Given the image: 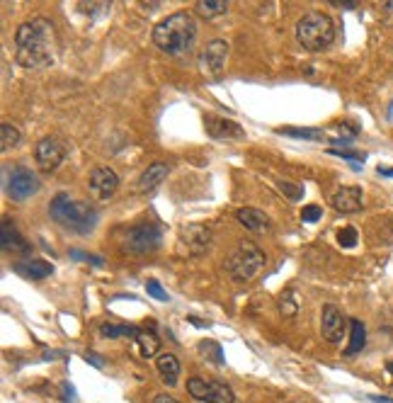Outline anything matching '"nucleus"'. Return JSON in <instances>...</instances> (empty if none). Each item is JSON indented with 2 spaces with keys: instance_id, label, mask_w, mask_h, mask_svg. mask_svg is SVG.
Masks as SVG:
<instances>
[{
  "instance_id": "obj_1",
  "label": "nucleus",
  "mask_w": 393,
  "mask_h": 403,
  "mask_svg": "<svg viewBox=\"0 0 393 403\" xmlns=\"http://www.w3.org/2000/svg\"><path fill=\"white\" fill-rule=\"evenodd\" d=\"M56 59V29L47 17H29L15 32V61L24 68H44Z\"/></svg>"
},
{
  "instance_id": "obj_2",
  "label": "nucleus",
  "mask_w": 393,
  "mask_h": 403,
  "mask_svg": "<svg viewBox=\"0 0 393 403\" xmlns=\"http://www.w3.org/2000/svg\"><path fill=\"white\" fill-rule=\"evenodd\" d=\"M151 39L161 51L170 56H185L190 54L197 42V22L195 15L187 10H177V13L168 15L165 20L153 27Z\"/></svg>"
},
{
  "instance_id": "obj_3",
  "label": "nucleus",
  "mask_w": 393,
  "mask_h": 403,
  "mask_svg": "<svg viewBox=\"0 0 393 403\" xmlns=\"http://www.w3.org/2000/svg\"><path fill=\"white\" fill-rule=\"evenodd\" d=\"M49 217L73 233H90L98 224V212L88 202L71 200V195H66V192H59L51 200Z\"/></svg>"
},
{
  "instance_id": "obj_4",
  "label": "nucleus",
  "mask_w": 393,
  "mask_h": 403,
  "mask_svg": "<svg viewBox=\"0 0 393 403\" xmlns=\"http://www.w3.org/2000/svg\"><path fill=\"white\" fill-rule=\"evenodd\" d=\"M296 39L306 51H325L335 39V22L330 15L311 10L296 22Z\"/></svg>"
},
{
  "instance_id": "obj_5",
  "label": "nucleus",
  "mask_w": 393,
  "mask_h": 403,
  "mask_svg": "<svg viewBox=\"0 0 393 403\" xmlns=\"http://www.w3.org/2000/svg\"><path fill=\"white\" fill-rule=\"evenodd\" d=\"M267 255L262 248L255 246L253 241H241L236 251L226 258V272L231 274L233 282H253L260 272H262Z\"/></svg>"
},
{
  "instance_id": "obj_6",
  "label": "nucleus",
  "mask_w": 393,
  "mask_h": 403,
  "mask_svg": "<svg viewBox=\"0 0 393 403\" xmlns=\"http://www.w3.org/2000/svg\"><path fill=\"white\" fill-rule=\"evenodd\" d=\"M161 248V228L156 224H136L121 236V251L126 255H148Z\"/></svg>"
},
{
  "instance_id": "obj_7",
  "label": "nucleus",
  "mask_w": 393,
  "mask_h": 403,
  "mask_svg": "<svg viewBox=\"0 0 393 403\" xmlns=\"http://www.w3.org/2000/svg\"><path fill=\"white\" fill-rule=\"evenodd\" d=\"M39 187H42V185H39V177L34 175L29 168L17 166V168H13V173H10L5 190H8V197L13 202H24V200H29L32 195H37Z\"/></svg>"
},
{
  "instance_id": "obj_8",
  "label": "nucleus",
  "mask_w": 393,
  "mask_h": 403,
  "mask_svg": "<svg viewBox=\"0 0 393 403\" xmlns=\"http://www.w3.org/2000/svg\"><path fill=\"white\" fill-rule=\"evenodd\" d=\"M66 158V144L56 136H44L34 146V163L42 173H54Z\"/></svg>"
},
{
  "instance_id": "obj_9",
  "label": "nucleus",
  "mask_w": 393,
  "mask_h": 403,
  "mask_svg": "<svg viewBox=\"0 0 393 403\" xmlns=\"http://www.w3.org/2000/svg\"><path fill=\"white\" fill-rule=\"evenodd\" d=\"M226 59H228V42L223 39H212L207 44V49L199 54V68L207 78H218L226 68Z\"/></svg>"
},
{
  "instance_id": "obj_10",
  "label": "nucleus",
  "mask_w": 393,
  "mask_h": 403,
  "mask_svg": "<svg viewBox=\"0 0 393 403\" xmlns=\"http://www.w3.org/2000/svg\"><path fill=\"white\" fill-rule=\"evenodd\" d=\"M88 190L98 202H107L110 197H114L117 190H119V177H117V173L112 170V168L100 166L90 173Z\"/></svg>"
},
{
  "instance_id": "obj_11",
  "label": "nucleus",
  "mask_w": 393,
  "mask_h": 403,
  "mask_svg": "<svg viewBox=\"0 0 393 403\" xmlns=\"http://www.w3.org/2000/svg\"><path fill=\"white\" fill-rule=\"evenodd\" d=\"M347 328V318L345 314L333 304H325L323 311H320V335H323L328 343L338 345L345 335Z\"/></svg>"
},
{
  "instance_id": "obj_12",
  "label": "nucleus",
  "mask_w": 393,
  "mask_h": 403,
  "mask_svg": "<svg viewBox=\"0 0 393 403\" xmlns=\"http://www.w3.org/2000/svg\"><path fill=\"white\" fill-rule=\"evenodd\" d=\"M204 129L212 139L216 141H241L246 139V131H243L241 124H236L233 119H226V117H216V115H207L204 117Z\"/></svg>"
},
{
  "instance_id": "obj_13",
  "label": "nucleus",
  "mask_w": 393,
  "mask_h": 403,
  "mask_svg": "<svg viewBox=\"0 0 393 403\" xmlns=\"http://www.w3.org/2000/svg\"><path fill=\"white\" fill-rule=\"evenodd\" d=\"M0 246H3V253H13V255H27L32 253V246L20 236L17 226L10 217H3V226H0Z\"/></svg>"
},
{
  "instance_id": "obj_14",
  "label": "nucleus",
  "mask_w": 393,
  "mask_h": 403,
  "mask_svg": "<svg viewBox=\"0 0 393 403\" xmlns=\"http://www.w3.org/2000/svg\"><path fill=\"white\" fill-rule=\"evenodd\" d=\"M330 204H333L335 212L340 214H355L364 207V200H362V190L359 187H340L333 197H330Z\"/></svg>"
},
{
  "instance_id": "obj_15",
  "label": "nucleus",
  "mask_w": 393,
  "mask_h": 403,
  "mask_svg": "<svg viewBox=\"0 0 393 403\" xmlns=\"http://www.w3.org/2000/svg\"><path fill=\"white\" fill-rule=\"evenodd\" d=\"M182 243H185L190 253L202 255L212 243V231L207 226H202V224H190V226L182 228Z\"/></svg>"
},
{
  "instance_id": "obj_16",
  "label": "nucleus",
  "mask_w": 393,
  "mask_h": 403,
  "mask_svg": "<svg viewBox=\"0 0 393 403\" xmlns=\"http://www.w3.org/2000/svg\"><path fill=\"white\" fill-rule=\"evenodd\" d=\"M168 173H170V166H168V163H151V166L141 173L139 182H136V190H139V192L156 190V187L168 177Z\"/></svg>"
},
{
  "instance_id": "obj_17",
  "label": "nucleus",
  "mask_w": 393,
  "mask_h": 403,
  "mask_svg": "<svg viewBox=\"0 0 393 403\" xmlns=\"http://www.w3.org/2000/svg\"><path fill=\"white\" fill-rule=\"evenodd\" d=\"M13 270L17 274L27 279H44L54 272V265L47 263V260H20V263H13Z\"/></svg>"
},
{
  "instance_id": "obj_18",
  "label": "nucleus",
  "mask_w": 393,
  "mask_h": 403,
  "mask_svg": "<svg viewBox=\"0 0 393 403\" xmlns=\"http://www.w3.org/2000/svg\"><path fill=\"white\" fill-rule=\"evenodd\" d=\"M236 219L241 226L248 228V231H267L269 228V217L255 207H241L236 212Z\"/></svg>"
},
{
  "instance_id": "obj_19",
  "label": "nucleus",
  "mask_w": 393,
  "mask_h": 403,
  "mask_svg": "<svg viewBox=\"0 0 393 403\" xmlns=\"http://www.w3.org/2000/svg\"><path fill=\"white\" fill-rule=\"evenodd\" d=\"M156 369H158V374H161L163 384H168V386L177 384V376H180V362H177L175 355H170V353L158 355Z\"/></svg>"
},
{
  "instance_id": "obj_20",
  "label": "nucleus",
  "mask_w": 393,
  "mask_h": 403,
  "mask_svg": "<svg viewBox=\"0 0 393 403\" xmlns=\"http://www.w3.org/2000/svg\"><path fill=\"white\" fill-rule=\"evenodd\" d=\"M366 345V328L359 318H350V343L345 348V357H355Z\"/></svg>"
},
{
  "instance_id": "obj_21",
  "label": "nucleus",
  "mask_w": 393,
  "mask_h": 403,
  "mask_svg": "<svg viewBox=\"0 0 393 403\" xmlns=\"http://www.w3.org/2000/svg\"><path fill=\"white\" fill-rule=\"evenodd\" d=\"M134 343H136V353L144 357V360L156 357L158 350H161V340H158V335L151 333V330H139V335L134 338Z\"/></svg>"
},
{
  "instance_id": "obj_22",
  "label": "nucleus",
  "mask_w": 393,
  "mask_h": 403,
  "mask_svg": "<svg viewBox=\"0 0 393 403\" xmlns=\"http://www.w3.org/2000/svg\"><path fill=\"white\" fill-rule=\"evenodd\" d=\"M236 396H233L231 386L221 379H212L209 381V401L207 403H233Z\"/></svg>"
},
{
  "instance_id": "obj_23",
  "label": "nucleus",
  "mask_w": 393,
  "mask_h": 403,
  "mask_svg": "<svg viewBox=\"0 0 393 403\" xmlns=\"http://www.w3.org/2000/svg\"><path fill=\"white\" fill-rule=\"evenodd\" d=\"M195 13L204 20H212V17H218V15H226L228 3L226 0H199Z\"/></svg>"
},
{
  "instance_id": "obj_24",
  "label": "nucleus",
  "mask_w": 393,
  "mask_h": 403,
  "mask_svg": "<svg viewBox=\"0 0 393 403\" xmlns=\"http://www.w3.org/2000/svg\"><path fill=\"white\" fill-rule=\"evenodd\" d=\"M20 141H22V134H20L17 126L10 124V122H3V126H0V149L10 151L15 146H20Z\"/></svg>"
},
{
  "instance_id": "obj_25",
  "label": "nucleus",
  "mask_w": 393,
  "mask_h": 403,
  "mask_svg": "<svg viewBox=\"0 0 393 403\" xmlns=\"http://www.w3.org/2000/svg\"><path fill=\"white\" fill-rule=\"evenodd\" d=\"M100 335L102 338H136L139 330L134 325H117V323H102L100 325Z\"/></svg>"
},
{
  "instance_id": "obj_26",
  "label": "nucleus",
  "mask_w": 393,
  "mask_h": 403,
  "mask_svg": "<svg viewBox=\"0 0 393 403\" xmlns=\"http://www.w3.org/2000/svg\"><path fill=\"white\" fill-rule=\"evenodd\" d=\"M187 394H190L195 401L207 403L209 401V381L202 379V376H190V379H187Z\"/></svg>"
},
{
  "instance_id": "obj_27",
  "label": "nucleus",
  "mask_w": 393,
  "mask_h": 403,
  "mask_svg": "<svg viewBox=\"0 0 393 403\" xmlns=\"http://www.w3.org/2000/svg\"><path fill=\"white\" fill-rule=\"evenodd\" d=\"M277 134H287V136H296V139H323V131L320 129H299V126H279Z\"/></svg>"
},
{
  "instance_id": "obj_28",
  "label": "nucleus",
  "mask_w": 393,
  "mask_h": 403,
  "mask_svg": "<svg viewBox=\"0 0 393 403\" xmlns=\"http://www.w3.org/2000/svg\"><path fill=\"white\" fill-rule=\"evenodd\" d=\"M199 350L204 353V357L214 360L216 365H223V355H221V348H218V343H214V340H202V343H199Z\"/></svg>"
},
{
  "instance_id": "obj_29",
  "label": "nucleus",
  "mask_w": 393,
  "mask_h": 403,
  "mask_svg": "<svg viewBox=\"0 0 393 403\" xmlns=\"http://www.w3.org/2000/svg\"><path fill=\"white\" fill-rule=\"evenodd\" d=\"M338 243L343 248H355L357 246V228L355 226H345V228H340V233H338Z\"/></svg>"
},
{
  "instance_id": "obj_30",
  "label": "nucleus",
  "mask_w": 393,
  "mask_h": 403,
  "mask_svg": "<svg viewBox=\"0 0 393 403\" xmlns=\"http://www.w3.org/2000/svg\"><path fill=\"white\" fill-rule=\"evenodd\" d=\"M320 217H323V209H320L318 204H306V207L301 209V221L306 224H316Z\"/></svg>"
},
{
  "instance_id": "obj_31",
  "label": "nucleus",
  "mask_w": 393,
  "mask_h": 403,
  "mask_svg": "<svg viewBox=\"0 0 393 403\" xmlns=\"http://www.w3.org/2000/svg\"><path fill=\"white\" fill-rule=\"evenodd\" d=\"M279 311H282V316H287V318H292V316L299 311V306L292 299V292H284L282 299H279Z\"/></svg>"
},
{
  "instance_id": "obj_32",
  "label": "nucleus",
  "mask_w": 393,
  "mask_h": 403,
  "mask_svg": "<svg viewBox=\"0 0 393 403\" xmlns=\"http://www.w3.org/2000/svg\"><path fill=\"white\" fill-rule=\"evenodd\" d=\"M146 292L151 294L156 302H168V294L163 292V287H161V282H158V279H148V282H146Z\"/></svg>"
},
{
  "instance_id": "obj_33",
  "label": "nucleus",
  "mask_w": 393,
  "mask_h": 403,
  "mask_svg": "<svg viewBox=\"0 0 393 403\" xmlns=\"http://www.w3.org/2000/svg\"><path fill=\"white\" fill-rule=\"evenodd\" d=\"M279 190H282L292 202H296V200H301V197H304V187L292 185V182H279Z\"/></svg>"
},
{
  "instance_id": "obj_34",
  "label": "nucleus",
  "mask_w": 393,
  "mask_h": 403,
  "mask_svg": "<svg viewBox=\"0 0 393 403\" xmlns=\"http://www.w3.org/2000/svg\"><path fill=\"white\" fill-rule=\"evenodd\" d=\"M71 258H73V260H80V263L98 265V268H102V265H105V260H102V258H95V255L83 253V251H71Z\"/></svg>"
},
{
  "instance_id": "obj_35",
  "label": "nucleus",
  "mask_w": 393,
  "mask_h": 403,
  "mask_svg": "<svg viewBox=\"0 0 393 403\" xmlns=\"http://www.w3.org/2000/svg\"><path fill=\"white\" fill-rule=\"evenodd\" d=\"M333 156H340L345 158V161H352V163H364V153H355V151H338V149H330Z\"/></svg>"
},
{
  "instance_id": "obj_36",
  "label": "nucleus",
  "mask_w": 393,
  "mask_h": 403,
  "mask_svg": "<svg viewBox=\"0 0 393 403\" xmlns=\"http://www.w3.org/2000/svg\"><path fill=\"white\" fill-rule=\"evenodd\" d=\"M379 238L384 243H393V219H391V221H386V226L379 231Z\"/></svg>"
},
{
  "instance_id": "obj_37",
  "label": "nucleus",
  "mask_w": 393,
  "mask_h": 403,
  "mask_svg": "<svg viewBox=\"0 0 393 403\" xmlns=\"http://www.w3.org/2000/svg\"><path fill=\"white\" fill-rule=\"evenodd\" d=\"M330 5H335V8H347V10L357 8L355 0H330Z\"/></svg>"
},
{
  "instance_id": "obj_38",
  "label": "nucleus",
  "mask_w": 393,
  "mask_h": 403,
  "mask_svg": "<svg viewBox=\"0 0 393 403\" xmlns=\"http://www.w3.org/2000/svg\"><path fill=\"white\" fill-rule=\"evenodd\" d=\"M151 403H180V401H177L175 396H170V394H158Z\"/></svg>"
},
{
  "instance_id": "obj_39",
  "label": "nucleus",
  "mask_w": 393,
  "mask_h": 403,
  "mask_svg": "<svg viewBox=\"0 0 393 403\" xmlns=\"http://www.w3.org/2000/svg\"><path fill=\"white\" fill-rule=\"evenodd\" d=\"M64 401L66 403L73 401V386H71V384H64Z\"/></svg>"
},
{
  "instance_id": "obj_40",
  "label": "nucleus",
  "mask_w": 393,
  "mask_h": 403,
  "mask_svg": "<svg viewBox=\"0 0 393 403\" xmlns=\"http://www.w3.org/2000/svg\"><path fill=\"white\" fill-rule=\"evenodd\" d=\"M379 170V175H389V177H393V168H389V166H379L376 168Z\"/></svg>"
},
{
  "instance_id": "obj_41",
  "label": "nucleus",
  "mask_w": 393,
  "mask_h": 403,
  "mask_svg": "<svg viewBox=\"0 0 393 403\" xmlns=\"http://www.w3.org/2000/svg\"><path fill=\"white\" fill-rule=\"evenodd\" d=\"M371 401L374 403H393V399H389V396H371Z\"/></svg>"
},
{
  "instance_id": "obj_42",
  "label": "nucleus",
  "mask_w": 393,
  "mask_h": 403,
  "mask_svg": "<svg viewBox=\"0 0 393 403\" xmlns=\"http://www.w3.org/2000/svg\"><path fill=\"white\" fill-rule=\"evenodd\" d=\"M386 372H389L391 379H393V360H391V362H386Z\"/></svg>"
}]
</instances>
